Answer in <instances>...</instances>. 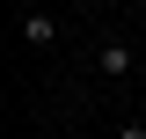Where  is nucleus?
Segmentation results:
<instances>
[{"label":"nucleus","instance_id":"obj_2","mask_svg":"<svg viewBox=\"0 0 146 139\" xmlns=\"http://www.w3.org/2000/svg\"><path fill=\"white\" fill-rule=\"evenodd\" d=\"M95 66H102V81H124V73L139 66V59H131V44H117V37H110L102 51H95Z\"/></svg>","mask_w":146,"mask_h":139},{"label":"nucleus","instance_id":"obj_1","mask_svg":"<svg viewBox=\"0 0 146 139\" xmlns=\"http://www.w3.org/2000/svg\"><path fill=\"white\" fill-rule=\"evenodd\" d=\"M22 44H29V51H51L58 44V15L51 7H29V15H22Z\"/></svg>","mask_w":146,"mask_h":139},{"label":"nucleus","instance_id":"obj_3","mask_svg":"<svg viewBox=\"0 0 146 139\" xmlns=\"http://www.w3.org/2000/svg\"><path fill=\"white\" fill-rule=\"evenodd\" d=\"M110 139H146V124L131 117V124H117V132H110Z\"/></svg>","mask_w":146,"mask_h":139}]
</instances>
